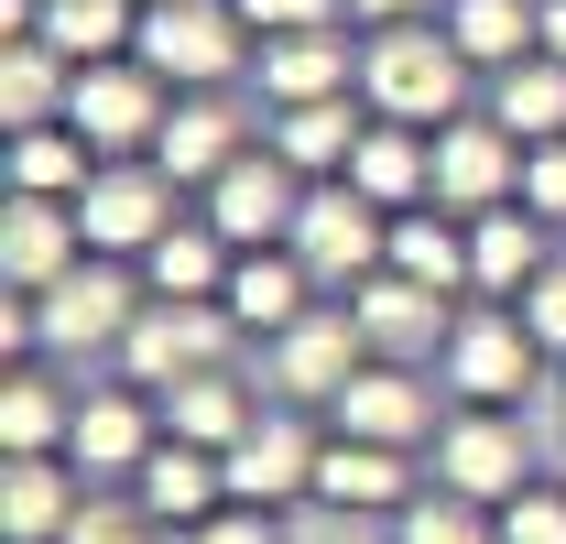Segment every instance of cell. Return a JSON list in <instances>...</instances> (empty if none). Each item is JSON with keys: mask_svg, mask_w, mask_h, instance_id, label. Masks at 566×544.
<instances>
[{"mask_svg": "<svg viewBox=\"0 0 566 544\" xmlns=\"http://www.w3.org/2000/svg\"><path fill=\"white\" fill-rule=\"evenodd\" d=\"M501 544H566V501L556 490H512L501 501Z\"/></svg>", "mask_w": 566, "mask_h": 544, "instance_id": "obj_36", "label": "cell"}, {"mask_svg": "<svg viewBox=\"0 0 566 544\" xmlns=\"http://www.w3.org/2000/svg\"><path fill=\"white\" fill-rule=\"evenodd\" d=\"M76 229L87 251H153L164 240V164H109L76 186Z\"/></svg>", "mask_w": 566, "mask_h": 544, "instance_id": "obj_7", "label": "cell"}, {"mask_svg": "<svg viewBox=\"0 0 566 544\" xmlns=\"http://www.w3.org/2000/svg\"><path fill=\"white\" fill-rule=\"evenodd\" d=\"M316 501H338V512L403 501V447H370V436H338V447H316Z\"/></svg>", "mask_w": 566, "mask_h": 544, "instance_id": "obj_24", "label": "cell"}, {"mask_svg": "<svg viewBox=\"0 0 566 544\" xmlns=\"http://www.w3.org/2000/svg\"><path fill=\"white\" fill-rule=\"evenodd\" d=\"M501 132H512V142H556L566 132V66H556V55L501 66Z\"/></svg>", "mask_w": 566, "mask_h": 544, "instance_id": "obj_30", "label": "cell"}, {"mask_svg": "<svg viewBox=\"0 0 566 544\" xmlns=\"http://www.w3.org/2000/svg\"><path fill=\"white\" fill-rule=\"evenodd\" d=\"M55 436H76V414L55 404L33 370H22V381L0 393V447H11V458H55Z\"/></svg>", "mask_w": 566, "mask_h": 544, "instance_id": "obj_33", "label": "cell"}, {"mask_svg": "<svg viewBox=\"0 0 566 544\" xmlns=\"http://www.w3.org/2000/svg\"><path fill=\"white\" fill-rule=\"evenodd\" d=\"M458 33H436V22H381L370 33V55H359V98L381 109V121H447L458 109Z\"/></svg>", "mask_w": 566, "mask_h": 544, "instance_id": "obj_1", "label": "cell"}, {"mask_svg": "<svg viewBox=\"0 0 566 544\" xmlns=\"http://www.w3.org/2000/svg\"><path fill=\"white\" fill-rule=\"evenodd\" d=\"M436 469H447V490H469V501H512L523 490V436L501 414H469V425H447Z\"/></svg>", "mask_w": 566, "mask_h": 544, "instance_id": "obj_16", "label": "cell"}, {"mask_svg": "<svg viewBox=\"0 0 566 544\" xmlns=\"http://www.w3.org/2000/svg\"><path fill=\"white\" fill-rule=\"evenodd\" d=\"M66 121L98 142V153H142V142L164 132V76L142 66V55H132V66H120V55H98V66H76Z\"/></svg>", "mask_w": 566, "mask_h": 544, "instance_id": "obj_4", "label": "cell"}, {"mask_svg": "<svg viewBox=\"0 0 566 544\" xmlns=\"http://www.w3.org/2000/svg\"><path fill=\"white\" fill-rule=\"evenodd\" d=\"M523 316H534L545 348H566V272H534V283H523Z\"/></svg>", "mask_w": 566, "mask_h": 544, "instance_id": "obj_40", "label": "cell"}, {"mask_svg": "<svg viewBox=\"0 0 566 544\" xmlns=\"http://www.w3.org/2000/svg\"><path fill=\"white\" fill-rule=\"evenodd\" d=\"M76 501H87V469H55V458H11L0 469V534L11 544H55L76 523Z\"/></svg>", "mask_w": 566, "mask_h": 544, "instance_id": "obj_13", "label": "cell"}, {"mask_svg": "<svg viewBox=\"0 0 566 544\" xmlns=\"http://www.w3.org/2000/svg\"><path fill=\"white\" fill-rule=\"evenodd\" d=\"M534 316H469L458 338H447V370H458V393H480V404H512L523 381H534Z\"/></svg>", "mask_w": 566, "mask_h": 544, "instance_id": "obj_10", "label": "cell"}, {"mask_svg": "<svg viewBox=\"0 0 566 544\" xmlns=\"http://www.w3.org/2000/svg\"><path fill=\"white\" fill-rule=\"evenodd\" d=\"M545 55L566 66V0H545Z\"/></svg>", "mask_w": 566, "mask_h": 544, "instance_id": "obj_43", "label": "cell"}, {"mask_svg": "<svg viewBox=\"0 0 566 544\" xmlns=\"http://www.w3.org/2000/svg\"><path fill=\"white\" fill-rule=\"evenodd\" d=\"M142 262H153L164 294H229V251H218V229H164Z\"/></svg>", "mask_w": 566, "mask_h": 544, "instance_id": "obj_32", "label": "cell"}, {"mask_svg": "<svg viewBox=\"0 0 566 544\" xmlns=\"http://www.w3.org/2000/svg\"><path fill=\"white\" fill-rule=\"evenodd\" d=\"M87 153H98V142L76 132H55V121H33V132H11V186H22V197H76V186H87Z\"/></svg>", "mask_w": 566, "mask_h": 544, "instance_id": "obj_27", "label": "cell"}, {"mask_svg": "<svg viewBox=\"0 0 566 544\" xmlns=\"http://www.w3.org/2000/svg\"><path fill=\"white\" fill-rule=\"evenodd\" d=\"M359 348H370V338H359V316H294V327H283V381L338 404V393L359 381Z\"/></svg>", "mask_w": 566, "mask_h": 544, "instance_id": "obj_21", "label": "cell"}, {"mask_svg": "<svg viewBox=\"0 0 566 544\" xmlns=\"http://www.w3.org/2000/svg\"><path fill=\"white\" fill-rule=\"evenodd\" d=\"M349 0H240V22L251 33H316V22H338Z\"/></svg>", "mask_w": 566, "mask_h": 544, "instance_id": "obj_38", "label": "cell"}, {"mask_svg": "<svg viewBox=\"0 0 566 544\" xmlns=\"http://www.w3.org/2000/svg\"><path fill=\"white\" fill-rule=\"evenodd\" d=\"M66 98H76V55L66 44H44V33H11V44H0V121H11V132L55 121Z\"/></svg>", "mask_w": 566, "mask_h": 544, "instance_id": "obj_15", "label": "cell"}, {"mask_svg": "<svg viewBox=\"0 0 566 544\" xmlns=\"http://www.w3.org/2000/svg\"><path fill=\"white\" fill-rule=\"evenodd\" d=\"M240 0H142V66L153 76H186V87H218V76L240 66Z\"/></svg>", "mask_w": 566, "mask_h": 544, "instance_id": "obj_2", "label": "cell"}, {"mask_svg": "<svg viewBox=\"0 0 566 544\" xmlns=\"http://www.w3.org/2000/svg\"><path fill=\"white\" fill-rule=\"evenodd\" d=\"M523 207L534 218H566V153L556 142H523Z\"/></svg>", "mask_w": 566, "mask_h": 544, "instance_id": "obj_37", "label": "cell"}, {"mask_svg": "<svg viewBox=\"0 0 566 544\" xmlns=\"http://www.w3.org/2000/svg\"><path fill=\"white\" fill-rule=\"evenodd\" d=\"M338 436H370V447H415L424 436V393L403 370H359L349 393H338Z\"/></svg>", "mask_w": 566, "mask_h": 544, "instance_id": "obj_25", "label": "cell"}, {"mask_svg": "<svg viewBox=\"0 0 566 544\" xmlns=\"http://www.w3.org/2000/svg\"><path fill=\"white\" fill-rule=\"evenodd\" d=\"M392 272H415V283H469V240L458 229H436V218H392Z\"/></svg>", "mask_w": 566, "mask_h": 544, "instance_id": "obj_34", "label": "cell"}, {"mask_svg": "<svg viewBox=\"0 0 566 544\" xmlns=\"http://www.w3.org/2000/svg\"><path fill=\"white\" fill-rule=\"evenodd\" d=\"M294 164L283 153H240L229 175L208 186V229L218 240H240V251H262V240H294Z\"/></svg>", "mask_w": 566, "mask_h": 544, "instance_id": "obj_6", "label": "cell"}, {"mask_svg": "<svg viewBox=\"0 0 566 544\" xmlns=\"http://www.w3.org/2000/svg\"><path fill=\"white\" fill-rule=\"evenodd\" d=\"M294 251L316 283H359L370 262H392V229H381V197H359L349 175L338 186H316V197L294 207Z\"/></svg>", "mask_w": 566, "mask_h": 544, "instance_id": "obj_3", "label": "cell"}, {"mask_svg": "<svg viewBox=\"0 0 566 544\" xmlns=\"http://www.w3.org/2000/svg\"><path fill=\"white\" fill-rule=\"evenodd\" d=\"M66 458H76L87 479H98V469H142V458H153V414H142L132 393H98V404H76Z\"/></svg>", "mask_w": 566, "mask_h": 544, "instance_id": "obj_23", "label": "cell"}, {"mask_svg": "<svg viewBox=\"0 0 566 544\" xmlns=\"http://www.w3.org/2000/svg\"><path fill=\"white\" fill-rule=\"evenodd\" d=\"M294 490H316V436L294 414H251L229 447V501H294Z\"/></svg>", "mask_w": 566, "mask_h": 544, "instance_id": "obj_9", "label": "cell"}, {"mask_svg": "<svg viewBox=\"0 0 566 544\" xmlns=\"http://www.w3.org/2000/svg\"><path fill=\"white\" fill-rule=\"evenodd\" d=\"M142 501H153L164 523H208L218 501H229V458L175 436V447H153V458H142Z\"/></svg>", "mask_w": 566, "mask_h": 544, "instance_id": "obj_18", "label": "cell"}, {"mask_svg": "<svg viewBox=\"0 0 566 544\" xmlns=\"http://www.w3.org/2000/svg\"><path fill=\"white\" fill-rule=\"evenodd\" d=\"M469 283H491V294L534 283V207H523V218H512V207H480V229H469Z\"/></svg>", "mask_w": 566, "mask_h": 544, "instance_id": "obj_31", "label": "cell"}, {"mask_svg": "<svg viewBox=\"0 0 566 544\" xmlns=\"http://www.w3.org/2000/svg\"><path fill=\"white\" fill-rule=\"evenodd\" d=\"M273 153L294 164V175H349V153H359V121H349V98H305V109H283Z\"/></svg>", "mask_w": 566, "mask_h": 544, "instance_id": "obj_26", "label": "cell"}, {"mask_svg": "<svg viewBox=\"0 0 566 544\" xmlns=\"http://www.w3.org/2000/svg\"><path fill=\"white\" fill-rule=\"evenodd\" d=\"M208 348H218V327L197 316V294H164V305H142L132 316V338H120V359H132V381H186V370H208Z\"/></svg>", "mask_w": 566, "mask_h": 544, "instance_id": "obj_12", "label": "cell"}, {"mask_svg": "<svg viewBox=\"0 0 566 544\" xmlns=\"http://www.w3.org/2000/svg\"><path fill=\"white\" fill-rule=\"evenodd\" d=\"M349 44H338V22H316V33H262V87H273L283 109H305V98H349Z\"/></svg>", "mask_w": 566, "mask_h": 544, "instance_id": "obj_14", "label": "cell"}, {"mask_svg": "<svg viewBox=\"0 0 566 544\" xmlns=\"http://www.w3.org/2000/svg\"><path fill=\"white\" fill-rule=\"evenodd\" d=\"M403 544H501V534L480 523L469 490H447V501H415V512H403Z\"/></svg>", "mask_w": 566, "mask_h": 544, "instance_id": "obj_35", "label": "cell"}, {"mask_svg": "<svg viewBox=\"0 0 566 544\" xmlns=\"http://www.w3.org/2000/svg\"><path fill=\"white\" fill-rule=\"evenodd\" d=\"M132 283H120V272H109V251H87V262L76 272H55V283H44V294H33V338H66V348H87V338H132Z\"/></svg>", "mask_w": 566, "mask_h": 544, "instance_id": "obj_5", "label": "cell"}, {"mask_svg": "<svg viewBox=\"0 0 566 544\" xmlns=\"http://www.w3.org/2000/svg\"><path fill=\"white\" fill-rule=\"evenodd\" d=\"M76 197H22L11 186V207H0V272L22 283V294H44L55 272H76Z\"/></svg>", "mask_w": 566, "mask_h": 544, "instance_id": "obj_8", "label": "cell"}, {"mask_svg": "<svg viewBox=\"0 0 566 544\" xmlns=\"http://www.w3.org/2000/svg\"><path fill=\"white\" fill-rule=\"evenodd\" d=\"M512 186H523V153L501 121H458L436 142V207H501Z\"/></svg>", "mask_w": 566, "mask_h": 544, "instance_id": "obj_11", "label": "cell"}, {"mask_svg": "<svg viewBox=\"0 0 566 544\" xmlns=\"http://www.w3.org/2000/svg\"><path fill=\"white\" fill-rule=\"evenodd\" d=\"M349 186H359V197H381V207L436 197V153H424V121H381V132H359Z\"/></svg>", "mask_w": 566, "mask_h": 544, "instance_id": "obj_17", "label": "cell"}, {"mask_svg": "<svg viewBox=\"0 0 566 544\" xmlns=\"http://www.w3.org/2000/svg\"><path fill=\"white\" fill-rule=\"evenodd\" d=\"M458 55L469 66H523V44H545V11H523V0H458Z\"/></svg>", "mask_w": 566, "mask_h": 544, "instance_id": "obj_29", "label": "cell"}, {"mask_svg": "<svg viewBox=\"0 0 566 544\" xmlns=\"http://www.w3.org/2000/svg\"><path fill=\"white\" fill-rule=\"evenodd\" d=\"M305 283H316V272H305V251H240L218 305H229L240 327H294V316H305Z\"/></svg>", "mask_w": 566, "mask_h": 544, "instance_id": "obj_20", "label": "cell"}, {"mask_svg": "<svg viewBox=\"0 0 566 544\" xmlns=\"http://www.w3.org/2000/svg\"><path fill=\"white\" fill-rule=\"evenodd\" d=\"M197 544H283V534H273V512H262V501H240V512H208Z\"/></svg>", "mask_w": 566, "mask_h": 544, "instance_id": "obj_41", "label": "cell"}, {"mask_svg": "<svg viewBox=\"0 0 566 544\" xmlns=\"http://www.w3.org/2000/svg\"><path fill=\"white\" fill-rule=\"evenodd\" d=\"M164 425H175L186 447H218V458H229V447H240V425H251V404H240L218 370H186V381H164Z\"/></svg>", "mask_w": 566, "mask_h": 544, "instance_id": "obj_28", "label": "cell"}, {"mask_svg": "<svg viewBox=\"0 0 566 544\" xmlns=\"http://www.w3.org/2000/svg\"><path fill=\"white\" fill-rule=\"evenodd\" d=\"M55 544H142V523L120 512V501H76V523H66Z\"/></svg>", "mask_w": 566, "mask_h": 544, "instance_id": "obj_39", "label": "cell"}, {"mask_svg": "<svg viewBox=\"0 0 566 544\" xmlns=\"http://www.w3.org/2000/svg\"><path fill=\"white\" fill-rule=\"evenodd\" d=\"M349 316H359V338L392 348V359H403V348H424L436 327H447V316H436V283H415V272H381V283H359Z\"/></svg>", "mask_w": 566, "mask_h": 544, "instance_id": "obj_22", "label": "cell"}, {"mask_svg": "<svg viewBox=\"0 0 566 544\" xmlns=\"http://www.w3.org/2000/svg\"><path fill=\"white\" fill-rule=\"evenodd\" d=\"M153 164H164L175 186H218V175L240 164V132H229V109H218V98H186V109H164V132H153Z\"/></svg>", "mask_w": 566, "mask_h": 544, "instance_id": "obj_19", "label": "cell"}, {"mask_svg": "<svg viewBox=\"0 0 566 544\" xmlns=\"http://www.w3.org/2000/svg\"><path fill=\"white\" fill-rule=\"evenodd\" d=\"M424 11H436V0H349V22H370V33H381V22H424Z\"/></svg>", "mask_w": 566, "mask_h": 544, "instance_id": "obj_42", "label": "cell"}]
</instances>
